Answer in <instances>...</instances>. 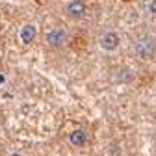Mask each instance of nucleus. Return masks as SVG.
<instances>
[{"label": "nucleus", "mask_w": 156, "mask_h": 156, "mask_svg": "<svg viewBox=\"0 0 156 156\" xmlns=\"http://www.w3.org/2000/svg\"><path fill=\"white\" fill-rule=\"evenodd\" d=\"M134 52H136L138 58H141V60H149V58H152L154 52H156L154 39L151 35H141L138 41L134 43Z\"/></svg>", "instance_id": "obj_1"}, {"label": "nucleus", "mask_w": 156, "mask_h": 156, "mask_svg": "<svg viewBox=\"0 0 156 156\" xmlns=\"http://www.w3.org/2000/svg\"><path fill=\"white\" fill-rule=\"evenodd\" d=\"M65 39H67V34H65L62 28H52V30H48V32H47V35H45L47 45H48V47H52V48L62 47V45L65 43Z\"/></svg>", "instance_id": "obj_2"}, {"label": "nucleus", "mask_w": 156, "mask_h": 156, "mask_svg": "<svg viewBox=\"0 0 156 156\" xmlns=\"http://www.w3.org/2000/svg\"><path fill=\"white\" fill-rule=\"evenodd\" d=\"M119 41H121V39H119V35H117L115 32H106L99 39L102 50H106V52H113L117 47H119Z\"/></svg>", "instance_id": "obj_3"}, {"label": "nucleus", "mask_w": 156, "mask_h": 156, "mask_svg": "<svg viewBox=\"0 0 156 156\" xmlns=\"http://www.w3.org/2000/svg\"><path fill=\"white\" fill-rule=\"evenodd\" d=\"M67 15L71 19H74V21L82 19L86 15V4L82 2V0H73V2L67 6Z\"/></svg>", "instance_id": "obj_4"}, {"label": "nucleus", "mask_w": 156, "mask_h": 156, "mask_svg": "<svg viewBox=\"0 0 156 156\" xmlns=\"http://www.w3.org/2000/svg\"><path fill=\"white\" fill-rule=\"evenodd\" d=\"M69 141H71V145H74V147H84V145L87 143V132L82 130V128H78V130L71 132Z\"/></svg>", "instance_id": "obj_5"}, {"label": "nucleus", "mask_w": 156, "mask_h": 156, "mask_svg": "<svg viewBox=\"0 0 156 156\" xmlns=\"http://www.w3.org/2000/svg\"><path fill=\"white\" fill-rule=\"evenodd\" d=\"M35 34H37V30H35V26L34 24H24L23 28H21V41L23 43H32L34 41V37H35Z\"/></svg>", "instance_id": "obj_6"}, {"label": "nucleus", "mask_w": 156, "mask_h": 156, "mask_svg": "<svg viewBox=\"0 0 156 156\" xmlns=\"http://www.w3.org/2000/svg\"><path fill=\"white\" fill-rule=\"evenodd\" d=\"M117 80H119V82H130L132 80V73L128 69H123L119 74H117Z\"/></svg>", "instance_id": "obj_7"}, {"label": "nucleus", "mask_w": 156, "mask_h": 156, "mask_svg": "<svg viewBox=\"0 0 156 156\" xmlns=\"http://www.w3.org/2000/svg\"><path fill=\"white\" fill-rule=\"evenodd\" d=\"M149 11H151L152 15H156V0H152V2L149 4Z\"/></svg>", "instance_id": "obj_8"}, {"label": "nucleus", "mask_w": 156, "mask_h": 156, "mask_svg": "<svg viewBox=\"0 0 156 156\" xmlns=\"http://www.w3.org/2000/svg\"><path fill=\"white\" fill-rule=\"evenodd\" d=\"M6 82V78H4V74H0V84H4Z\"/></svg>", "instance_id": "obj_9"}, {"label": "nucleus", "mask_w": 156, "mask_h": 156, "mask_svg": "<svg viewBox=\"0 0 156 156\" xmlns=\"http://www.w3.org/2000/svg\"><path fill=\"white\" fill-rule=\"evenodd\" d=\"M11 156H21V154H11Z\"/></svg>", "instance_id": "obj_10"}]
</instances>
